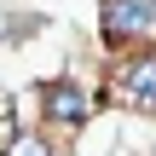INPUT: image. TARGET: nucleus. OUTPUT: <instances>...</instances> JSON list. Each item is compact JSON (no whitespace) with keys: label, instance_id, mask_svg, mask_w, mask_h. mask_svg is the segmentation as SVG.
I'll list each match as a JSON object with an SVG mask.
<instances>
[{"label":"nucleus","instance_id":"obj_1","mask_svg":"<svg viewBox=\"0 0 156 156\" xmlns=\"http://www.w3.org/2000/svg\"><path fill=\"white\" fill-rule=\"evenodd\" d=\"M110 98L127 104V110H139V116H156V52H133V58L116 64Z\"/></svg>","mask_w":156,"mask_h":156},{"label":"nucleus","instance_id":"obj_2","mask_svg":"<svg viewBox=\"0 0 156 156\" xmlns=\"http://www.w3.org/2000/svg\"><path fill=\"white\" fill-rule=\"evenodd\" d=\"M98 12H104V17H98V29H104V41H110V46H127V41L151 35V23H156L151 0H104Z\"/></svg>","mask_w":156,"mask_h":156},{"label":"nucleus","instance_id":"obj_3","mask_svg":"<svg viewBox=\"0 0 156 156\" xmlns=\"http://www.w3.org/2000/svg\"><path fill=\"white\" fill-rule=\"evenodd\" d=\"M41 116L52 122V127H64V133H75L93 110H87V93L75 87V81H52L46 93H41Z\"/></svg>","mask_w":156,"mask_h":156},{"label":"nucleus","instance_id":"obj_4","mask_svg":"<svg viewBox=\"0 0 156 156\" xmlns=\"http://www.w3.org/2000/svg\"><path fill=\"white\" fill-rule=\"evenodd\" d=\"M6 156H52V151H46V139H41V133H17V139L6 145Z\"/></svg>","mask_w":156,"mask_h":156},{"label":"nucleus","instance_id":"obj_5","mask_svg":"<svg viewBox=\"0 0 156 156\" xmlns=\"http://www.w3.org/2000/svg\"><path fill=\"white\" fill-rule=\"evenodd\" d=\"M151 12H156V0H151Z\"/></svg>","mask_w":156,"mask_h":156}]
</instances>
